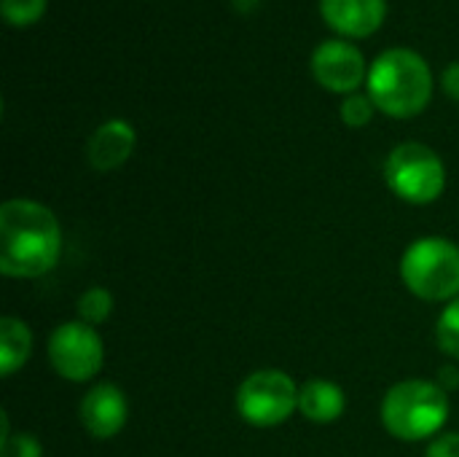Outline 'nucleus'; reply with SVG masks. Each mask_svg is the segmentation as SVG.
<instances>
[{
	"instance_id": "f257e3e1",
	"label": "nucleus",
	"mask_w": 459,
	"mask_h": 457,
	"mask_svg": "<svg viewBox=\"0 0 459 457\" xmlns=\"http://www.w3.org/2000/svg\"><path fill=\"white\" fill-rule=\"evenodd\" d=\"M62 256L56 215L35 199H8L0 207V272L5 277H43Z\"/></svg>"
},
{
	"instance_id": "f3484780",
	"label": "nucleus",
	"mask_w": 459,
	"mask_h": 457,
	"mask_svg": "<svg viewBox=\"0 0 459 457\" xmlns=\"http://www.w3.org/2000/svg\"><path fill=\"white\" fill-rule=\"evenodd\" d=\"M374 110H377V105L371 102L368 94H350V97L342 102V108H339L342 121H344L347 127H352V129H360V127L371 124Z\"/></svg>"
},
{
	"instance_id": "aec40b11",
	"label": "nucleus",
	"mask_w": 459,
	"mask_h": 457,
	"mask_svg": "<svg viewBox=\"0 0 459 457\" xmlns=\"http://www.w3.org/2000/svg\"><path fill=\"white\" fill-rule=\"evenodd\" d=\"M441 86H444V92H446L452 100H459V62L449 65V67L444 70V75H441Z\"/></svg>"
},
{
	"instance_id": "4468645a",
	"label": "nucleus",
	"mask_w": 459,
	"mask_h": 457,
	"mask_svg": "<svg viewBox=\"0 0 459 457\" xmlns=\"http://www.w3.org/2000/svg\"><path fill=\"white\" fill-rule=\"evenodd\" d=\"M75 310H78V321H83L89 326H100L113 315V294L94 286V288H89V291H83L78 296Z\"/></svg>"
},
{
	"instance_id": "1a4fd4ad",
	"label": "nucleus",
	"mask_w": 459,
	"mask_h": 457,
	"mask_svg": "<svg viewBox=\"0 0 459 457\" xmlns=\"http://www.w3.org/2000/svg\"><path fill=\"white\" fill-rule=\"evenodd\" d=\"M78 417H81V426L86 428V434H91L94 439L118 436L129 420V404H126L124 391L113 382L94 385L81 399Z\"/></svg>"
},
{
	"instance_id": "2eb2a0df",
	"label": "nucleus",
	"mask_w": 459,
	"mask_h": 457,
	"mask_svg": "<svg viewBox=\"0 0 459 457\" xmlns=\"http://www.w3.org/2000/svg\"><path fill=\"white\" fill-rule=\"evenodd\" d=\"M436 339H438V347L457 358L459 361V296L452 299L444 312L438 315V323H436Z\"/></svg>"
},
{
	"instance_id": "f8f14e48",
	"label": "nucleus",
	"mask_w": 459,
	"mask_h": 457,
	"mask_svg": "<svg viewBox=\"0 0 459 457\" xmlns=\"http://www.w3.org/2000/svg\"><path fill=\"white\" fill-rule=\"evenodd\" d=\"M347 409V396L342 391V385L331 382V380H309L301 385L299 393V412L317 423V426H328L333 420H339Z\"/></svg>"
},
{
	"instance_id": "a211bd4d",
	"label": "nucleus",
	"mask_w": 459,
	"mask_h": 457,
	"mask_svg": "<svg viewBox=\"0 0 459 457\" xmlns=\"http://www.w3.org/2000/svg\"><path fill=\"white\" fill-rule=\"evenodd\" d=\"M0 457H43V447L30 434H8L0 439Z\"/></svg>"
},
{
	"instance_id": "0eeeda50",
	"label": "nucleus",
	"mask_w": 459,
	"mask_h": 457,
	"mask_svg": "<svg viewBox=\"0 0 459 457\" xmlns=\"http://www.w3.org/2000/svg\"><path fill=\"white\" fill-rule=\"evenodd\" d=\"M48 361L70 382H89L105 364V345L94 326L83 321L62 323L48 337Z\"/></svg>"
},
{
	"instance_id": "6e6552de",
	"label": "nucleus",
	"mask_w": 459,
	"mask_h": 457,
	"mask_svg": "<svg viewBox=\"0 0 459 457\" xmlns=\"http://www.w3.org/2000/svg\"><path fill=\"white\" fill-rule=\"evenodd\" d=\"M312 75L323 89L336 94H352L368 81L360 48L347 40H323L312 51Z\"/></svg>"
},
{
	"instance_id": "20e7f679",
	"label": "nucleus",
	"mask_w": 459,
	"mask_h": 457,
	"mask_svg": "<svg viewBox=\"0 0 459 457\" xmlns=\"http://www.w3.org/2000/svg\"><path fill=\"white\" fill-rule=\"evenodd\" d=\"M403 286L425 302L459 296V248L446 237H420L401 256Z\"/></svg>"
},
{
	"instance_id": "9d476101",
	"label": "nucleus",
	"mask_w": 459,
	"mask_h": 457,
	"mask_svg": "<svg viewBox=\"0 0 459 457\" xmlns=\"http://www.w3.org/2000/svg\"><path fill=\"white\" fill-rule=\"evenodd\" d=\"M325 24L344 38L374 35L387 16V0H320Z\"/></svg>"
},
{
	"instance_id": "412c9836",
	"label": "nucleus",
	"mask_w": 459,
	"mask_h": 457,
	"mask_svg": "<svg viewBox=\"0 0 459 457\" xmlns=\"http://www.w3.org/2000/svg\"><path fill=\"white\" fill-rule=\"evenodd\" d=\"M438 385H441V388H444L446 393L457 391V388H459V369H452V366L441 369V374H438Z\"/></svg>"
},
{
	"instance_id": "39448f33",
	"label": "nucleus",
	"mask_w": 459,
	"mask_h": 457,
	"mask_svg": "<svg viewBox=\"0 0 459 457\" xmlns=\"http://www.w3.org/2000/svg\"><path fill=\"white\" fill-rule=\"evenodd\" d=\"M387 189L409 205H430L446 189V167L425 143H401L385 162Z\"/></svg>"
},
{
	"instance_id": "dca6fc26",
	"label": "nucleus",
	"mask_w": 459,
	"mask_h": 457,
	"mask_svg": "<svg viewBox=\"0 0 459 457\" xmlns=\"http://www.w3.org/2000/svg\"><path fill=\"white\" fill-rule=\"evenodd\" d=\"M0 13L8 24L27 27L46 13V0H0Z\"/></svg>"
},
{
	"instance_id": "7ed1b4c3",
	"label": "nucleus",
	"mask_w": 459,
	"mask_h": 457,
	"mask_svg": "<svg viewBox=\"0 0 459 457\" xmlns=\"http://www.w3.org/2000/svg\"><path fill=\"white\" fill-rule=\"evenodd\" d=\"M382 426L401 442H425L449 420V393L430 380H403L382 399Z\"/></svg>"
},
{
	"instance_id": "f03ea898",
	"label": "nucleus",
	"mask_w": 459,
	"mask_h": 457,
	"mask_svg": "<svg viewBox=\"0 0 459 457\" xmlns=\"http://www.w3.org/2000/svg\"><path fill=\"white\" fill-rule=\"evenodd\" d=\"M368 97L377 110L393 119H414L433 100V73L422 54L387 48L368 67Z\"/></svg>"
},
{
	"instance_id": "ddd939ff",
	"label": "nucleus",
	"mask_w": 459,
	"mask_h": 457,
	"mask_svg": "<svg viewBox=\"0 0 459 457\" xmlns=\"http://www.w3.org/2000/svg\"><path fill=\"white\" fill-rule=\"evenodd\" d=\"M32 356V331L24 321L5 315L0 318V374H16Z\"/></svg>"
},
{
	"instance_id": "423d86ee",
	"label": "nucleus",
	"mask_w": 459,
	"mask_h": 457,
	"mask_svg": "<svg viewBox=\"0 0 459 457\" xmlns=\"http://www.w3.org/2000/svg\"><path fill=\"white\" fill-rule=\"evenodd\" d=\"M301 388L280 369H258L237 391V415L253 428H277L299 412Z\"/></svg>"
},
{
	"instance_id": "6ab92c4d",
	"label": "nucleus",
	"mask_w": 459,
	"mask_h": 457,
	"mask_svg": "<svg viewBox=\"0 0 459 457\" xmlns=\"http://www.w3.org/2000/svg\"><path fill=\"white\" fill-rule=\"evenodd\" d=\"M425 457H459L457 431H452V434H438V436L430 442V447H428Z\"/></svg>"
},
{
	"instance_id": "9b49d317",
	"label": "nucleus",
	"mask_w": 459,
	"mask_h": 457,
	"mask_svg": "<svg viewBox=\"0 0 459 457\" xmlns=\"http://www.w3.org/2000/svg\"><path fill=\"white\" fill-rule=\"evenodd\" d=\"M134 127L124 119H110L91 132L86 143V159L97 172H110L129 162V156L134 154Z\"/></svg>"
}]
</instances>
